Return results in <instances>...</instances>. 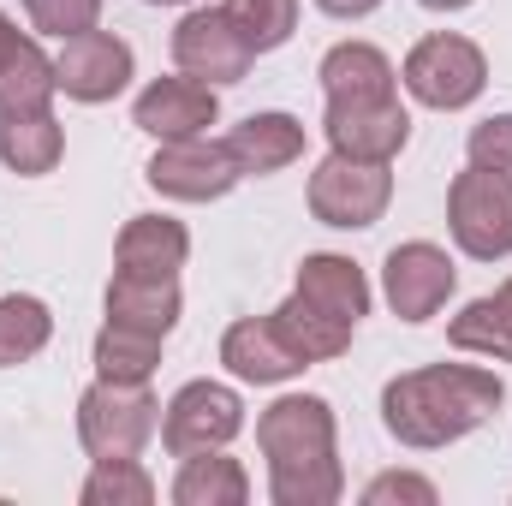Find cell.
I'll return each mask as SVG.
<instances>
[{"instance_id": "cell-1", "label": "cell", "mask_w": 512, "mask_h": 506, "mask_svg": "<svg viewBox=\"0 0 512 506\" xmlns=\"http://www.w3.org/2000/svg\"><path fill=\"white\" fill-rule=\"evenodd\" d=\"M507 399V381L477 364H429L405 370L382 387V423L405 447H447L483 429Z\"/></svg>"}, {"instance_id": "cell-2", "label": "cell", "mask_w": 512, "mask_h": 506, "mask_svg": "<svg viewBox=\"0 0 512 506\" xmlns=\"http://www.w3.org/2000/svg\"><path fill=\"white\" fill-rule=\"evenodd\" d=\"M256 447L268 459V495L280 506H334L346 477L334 459V411L316 393H286L262 411Z\"/></svg>"}, {"instance_id": "cell-3", "label": "cell", "mask_w": 512, "mask_h": 506, "mask_svg": "<svg viewBox=\"0 0 512 506\" xmlns=\"http://www.w3.org/2000/svg\"><path fill=\"white\" fill-rule=\"evenodd\" d=\"M161 423V405L149 393V381H96L84 399H78V441L84 453L102 465V459H137L149 447Z\"/></svg>"}, {"instance_id": "cell-4", "label": "cell", "mask_w": 512, "mask_h": 506, "mask_svg": "<svg viewBox=\"0 0 512 506\" xmlns=\"http://www.w3.org/2000/svg\"><path fill=\"white\" fill-rule=\"evenodd\" d=\"M483 84H489V60H483V48H477L471 36L441 30V36H423V42L405 54V90H411L423 108H435V114L471 108V102L483 96Z\"/></svg>"}, {"instance_id": "cell-5", "label": "cell", "mask_w": 512, "mask_h": 506, "mask_svg": "<svg viewBox=\"0 0 512 506\" xmlns=\"http://www.w3.org/2000/svg\"><path fill=\"white\" fill-rule=\"evenodd\" d=\"M387 197H393L387 161L328 155V161L310 173V215H316L322 227H340V233L376 227V221L387 215Z\"/></svg>"}, {"instance_id": "cell-6", "label": "cell", "mask_w": 512, "mask_h": 506, "mask_svg": "<svg viewBox=\"0 0 512 506\" xmlns=\"http://www.w3.org/2000/svg\"><path fill=\"white\" fill-rule=\"evenodd\" d=\"M447 227L459 251L477 262L512 256V173H495V167L459 173L447 191Z\"/></svg>"}, {"instance_id": "cell-7", "label": "cell", "mask_w": 512, "mask_h": 506, "mask_svg": "<svg viewBox=\"0 0 512 506\" xmlns=\"http://www.w3.org/2000/svg\"><path fill=\"white\" fill-rule=\"evenodd\" d=\"M239 429H245V399L227 381H185L167 399V417H161V441H167L173 459L227 447Z\"/></svg>"}, {"instance_id": "cell-8", "label": "cell", "mask_w": 512, "mask_h": 506, "mask_svg": "<svg viewBox=\"0 0 512 506\" xmlns=\"http://www.w3.org/2000/svg\"><path fill=\"white\" fill-rule=\"evenodd\" d=\"M143 173H149V185L161 197H179V203H215V197H227L245 179L239 161H233V149L209 143V137H173V143H161Z\"/></svg>"}, {"instance_id": "cell-9", "label": "cell", "mask_w": 512, "mask_h": 506, "mask_svg": "<svg viewBox=\"0 0 512 506\" xmlns=\"http://www.w3.org/2000/svg\"><path fill=\"white\" fill-rule=\"evenodd\" d=\"M173 60H179L185 78L239 84V78L251 72L256 48H251V36L227 18V6H221V12H215V6H197V12H185L179 30H173Z\"/></svg>"}, {"instance_id": "cell-10", "label": "cell", "mask_w": 512, "mask_h": 506, "mask_svg": "<svg viewBox=\"0 0 512 506\" xmlns=\"http://www.w3.org/2000/svg\"><path fill=\"white\" fill-rule=\"evenodd\" d=\"M382 286H387V304H393L399 322H429V316L453 298L459 268H453V256L441 251V245L411 239V245H393V251H387Z\"/></svg>"}, {"instance_id": "cell-11", "label": "cell", "mask_w": 512, "mask_h": 506, "mask_svg": "<svg viewBox=\"0 0 512 506\" xmlns=\"http://www.w3.org/2000/svg\"><path fill=\"white\" fill-rule=\"evenodd\" d=\"M54 78L72 102H114L131 84V48L114 30H78L54 54Z\"/></svg>"}, {"instance_id": "cell-12", "label": "cell", "mask_w": 512, "mask_h": 506, "mask_svg": "<svg viewBox=\"0 0 512 506\" xmlns=\"http://www.w3.org/2000/svg\"><path fill=\"white\" fill-rule=\"evenodd\" d=\"M328 143L334 155H358V161H393L411 137V114L399 108V96L387 102H328Z\"/></svg>"}, {"instance_id": "cell-13", "label": "cell", "mask_w": 512, "mask_h": 506, "mask_svg": "<svg viewBox=\"0 0 512 506\" xmlns=\"http://www.w3.org/2000/svg\"><path fill=\"white\" fill-rule=\"evenodd\" d=\"M215 114H221L215 84H203V78H155L137 96L131 126L161 137V143H173V137H203V131L215 126Z\"/></svg>"}, {"instance_id": "cell-14", "label": "cell", "mask_w": 512, "mask_h": 506, "mask_svg": "<svg viewBox=\"0 0 512 506\" xmlns=\"http://www.w3.org/2000/svg\"><path fill=\"white\" fill-rule=\"evenodd\" d=\"M221 364L233 370L239 381H256V387H274V381H292V376H304L310 364L280 340V328L262 316H245V322H233L227 328V340H221Z\"/></svg>"}, {"instance_id": "cell-15", "label": "cell", "mask_w": 512, "mask_h": 506, "mask_svg": "<svg viewBox=\"0 0 512 506\" xmlns=\"http://www.w3.org/2000/svg\"><path fill=\"white\" fill-rule=\"evenodd\" d=\"M316 78H322L328 102H387V96H399L393 90L399 72H393V60L376 42H340V48H328Z\"/></svg>"}, {"instance_id": "cell-16", "label": "cell", "mask_w": 512, "mask_h": 506, "mask_svg": "<svg viewBox=\"0 0 512 506\" xmlns=\"http://www.w3.org/2000/svg\"><path fill=\"white\" fill-rule=\"evenodd\" d=\"M298 298H310L316 310H328V316H340V322H364L370 316V280H364V268L352 262V256H304V268H298V286H292Z\"/></svg>"}, {"instance_id": "cell-17", "label": "cell", "mask_w": 512, "mask_h": 506, "mask_svg": "<svg viewBox=\"0 0 512 506\" xmlns=\"http://www.w3.org/2000/svg\"><path fill=\"white\" fill-rule=\"evenodd\" d=\"M108 322L167 340L179 322V274H114L108 280Z\"/></svg>"}, {"instance_id": "cell-18", "label": "cell", "mask_w": 512, "mask_h": 506, "mask_svg": "<svg viewBox=\"0 0 512 506\" xmlns=\"http://www.w3.org/2000/svg\"><path fill=\"white\" fill-rule=\"evenodd\" d=\"M185 256H191V233L173 215H131L114 245L120 274H179Z\"/></svg>"}, {"instance_id": "cell-19", "label": "cell", "mask_w": 512, "mask_h": 506, "mask_svg": "<svg viewBox=\"0 0 512 506\" xmlns=\"http://www.w3.org/2000/svg\"><path fill=\"white\" fill-rule=\"evenodd\" d=\"M239 161V173H280L304 155V126L292 114H251L221 137Z\"/></svg>"}, {"instance_id": "cell-20", "label": "cell", "mask_w": 512, "mask_h": 506, "mask_svg": "<svg viewBox=\"0 0 512 506\" xmlns=\"http://www.w3.org/2000/svg\"><path fill=\"white\" fill-rule=\"evenodd\" d=\"M66 155V131L54 114H0V161L24 179L54 173Z\"/></svg>"}, {"instance_id": "cell-21", "label": "cell", "mask_w": 512, "mask_h": 506, "mask_svg": "<svg viewBox=\"0 0 512 506\" xmlns=\"http://www.w3.org/2000/svg\"><path fill=\"white\" fill-rule=\"evenodd\" d=\"M268 322L280 328V340H286L304 364H328V358H340V352L352 346V322H340V316L316 310V304H310V298H298V292H292Z\"/></svg>"}, {"instance_id": "cell-22", "label": "cell", "mask_w": 512, "mask_h": 506, "mask_svg": "<svg viewBox=\"0 0 512 506\" xmlns=\"http://www.w3.org/2000/svg\"><path fill=\"white\" fill-rule=\"evenodd\" d=\"M173 501L179 506H245L251 501V477L239 459H221V447L191 453L173 477Z\"/></svg>"}, {"instance_id": "cell-23", "label": "cell", "mask_w": 512, "mask_h": 506, "mask_svg": "<svg viewBox=\"0 0 512 506\" xmlns=\"http://www.w3.org/2000/svg\"><path fill=\"white\" fill-rule=\"evenodd\" d=\"M60 78H54V60L24 36V48L0 66V114H48Z\"/></svg>"}, {"instance_id": "cell-24", "label": "cell", "mask_w": 512, "mask_h": 506, "mask_svg": "<svg viewBox=\"0 0 512 506\" xmlns=\"http://www.w3.org/2000/svg\"><path fill=\"white\" fill-rule=\"evenodd\" d=\"M48 340H54V316H48L42 298H24V292L0 298V370L36 358Z\"/></svg>"}, {"instance_id": "cell-25", "label": "cell", "mask_w": 512, "mask_h": 506, "mask_svg": "<svg viewBox=\"0 0 512 506\" xmlns=\"http://www.w3.org/2000/svg\"><path fill=\"white\" fill-rule=\"evenodd\" d=\"M161 364V334H143V328H120L108 322L96 334V370L108 381H149Z\"/></svg>"}, {"instance_id": "cell-26", "label": "cell", "mask_w": 512, "mask_h": 506, "mask_svg": "<svg viewBox=\"0 0 512 506\" xmlns=\"http://www.w3.org/2000/svg\"><path fill=\"white\" fill-rule=\"evenodd\" d=\"M447 340L459 352H477V358H495V364H512V322L495 298H471L453 322H447Z\"/></svg>"}, {"instance_id": "cell-27", "label": "cell", "mask_w": 512, "mask_h": 506, "mask_svg": "<svg viewBox=\"0 0 512 506\" xmlns=\"http://www.w3.org/2000/svg\"><path fill=\"white\" fill-rule=\"evenodd\" d=\"M149 501H155V483L137 459H102L84 477V506H149Z\"/></svg>"}, {"instance_id": "cell-28", "label": "cell", "mask_w": 512, "mask_h": 506, "mask_svg": "<svg viewBox=\"0 0 512 506\" xmlns=\"http://www.w3.org/2000/svg\"><path fill=\"white\" fill-rule=\"evenodd\" d=\"M227 18L251 36L256 54H268L298 30V0H227Z\"/></svg>"}, {"instance_id": "cell-29", "label": "cell", "mask_w": 512, "mask_h": 506, "mask_svg": "<svg viewBox=\"0 0 512 506\" xmlns=\"http://www.w3.org/2000/svg\"><path fill=\"white\" fill-rule=\"evenodd\" d=\"M24 12H30V24L36 30H48V36H78V30H96V18H102V0H24Z\"/></svg>"}, {"instance_id": "cell-30", "label": "cell", "mask_w": 512, "mask_h": 506, "mask_svg": "<svg viewBox=\"0 0 512 506\" xmlns=\"http://www.w3.org/2000/svg\"><path fill=\"white\" fill-rule=\"evenodd\" d=\"M465 149H471V167L512 173V114H489V120H477L471 137H465Z\"/></svg>"}, {"instance_id": "cell-31", "label": "cell", "mask_w": 512, "mask_h": 506, "mask_svg": "<svg viewBox=\"0 0 512 506\" xmlns=\"http://www.w3.org/2000/svg\"><path fill=\"white\" fill-rule=\"evenodd\" d=\"M370 506H393V501H411V506H435V483L429 477H411V471H387L364 489Z\"/></svg>"}, {"instance_id": "cell-32", "label": "cell", "mask_w": 512, "mask_h": 506, "mask_svg": "<svg viewBox=\"0 0 512 506\" xmlns=\"http://www.w3.org/2000/svg\"><path fill=\"white\" fill-rule=\"evenodd\" d=\"M328 18H364V12H376L382 0H316Z\"/></svg>"}, {"instance_id": "cell-33", "label": "cell", "mask_w": 512, "mask_h": 506, "mask_svg": "<svg viewBox=\"0 0 512 506\" xmlns=\"http://www.w3.org/2000/svg\"><path fill=\"white\" fill-rule=\"evenodd\" d=\"M18 48H24V36H18V30H12V18L0 12V66H6V60H12Z\"/></svg>"}, {"instance_id": "cell-34", "label": "cell", "mask_w": 512, "mask_h": 506, "mask_svg": "<svg viewBox=\"0 0 512 506\" xmlns=\"http://www.w3.org/2000/svg\"><path fill=\"white\" fill-rule=\"evenodd\" d=\"M429 12H459V6H471V0H423Z\"/></svg>"}, {"instance_id": "cell-35", "label": "cell", "mask_w": 512, "mask_h": 506, "mask_svg": "<svg viewBox=\"0 0 512 506\" xmlns=\"http://www.w3.org/2000/svg\"><path fill=\"white\" fill-rule=\"evenodd\" d=\"M495 304L507 310V322H512V280H507V286H501V292H495Z\"/></svg>"}, {"instance_id": "cell-36", "label": "cell", "mask_w": 512, "mask_h": 506, "mask_svg": "<svg viewBox=\"0 0 512 506\" xmlns=\"http://www.w3.org/2000/svg\"><path fill=\"white\" fill-rule=\"evenodd\" d=\"M149 6H191V0H149Z\"/></svg>"}]
</instances>
